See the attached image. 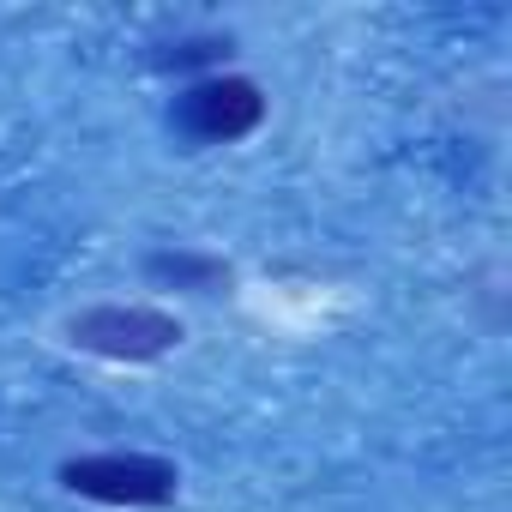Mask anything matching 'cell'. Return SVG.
Instances as JSON below:
<instances>
[{"label": "cell", "mask_w": 512, "mask_h": 512, "mask_svg": "<svg viewBox=\"0 0 512 512\" xmlns=\"http://www.w3.org/2000/svg\"><path fill=\"white\" fill-rule=\"evenodd\" d=\"M139 278L151 290H181V296H229L235 290V266L199 247H151L139 260Z\"/></svg>", "instance_id": "4"}, {"label": "cell", "mask_w": 512, "mask_h": 512, "mask_svg": "<svg viewBox=\"0 0 512 512\" xmlns=\"http://www.w3.org/2000/svg\"><path fill=\"white\" fill-rule=\"evenodd\" d=\"M266 121V91L241 79V73H211L193 79L175 103H169V127L193 145H235Z\"/></svg>", "instance_id": "3"}, {"label": "cell", "mask_w": 512, "mask_h": 512, "mask_svg": "<svg viewBox=\"0 0 512 512\" xmlns=\"http://www.w3.org/2000/svg\"><path fill=\"white\" fill-rule=\"evenodd\" d=\"M55 482L91 506H133V512H151V506H175L181 494V464L175 458H157V452H85V458H67L55 470Z\"/></svg>", "instance_id": "1"}, {"label": "cell", "mask_w": 512, "mask_h": 512, "mask_svg": "<svg viewBox=\"0 0 512 512\" xmlns=\"http://www.w3.org/2000/svg\"><path fill=\"white\" fill-rule=\"evenodd\" d=\"M229 37H217V31H199V37H181V43H163V49H145V67L151 73H223V61H229Z\"/></svg>", "instance_id": "5"}, {"label": "cell", "mask_w": 512, "mask_h": 512, "mask_svg": "<svg viewBox=\"0 0 512 512\" xmlns=\"http://www.w3.org/2000/svg\"><path fill=\"white\" fill-rule=\"evenodd\" d=\"M181 338H187L181 320L169 308H151V302H97V308H79L67 320L73 350H85L97 362H127V368L163 362Z\"/></svg>", "instance_id": "2"}]
</instances>
